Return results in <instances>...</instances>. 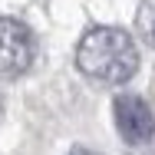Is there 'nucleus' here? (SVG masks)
Here are the masks:
<instances>
[{
    "label": "nucleus",
    "instance_id": "nucleus-1",
    "mask_svg": "<svg viewBox=\"0 0 155 155\" xmlns=\"http://www.w3.org/2000/svg\"><path fill=\"white\" fill-rule=\"evenodd\" d=\"M76 66L106 86H122L139 73V46L119 27H96L79 40Z\"/></svg>",
    "mask_w": 155,
    "mask_h": 155
},
{
    "label": "nucleus",
    "instance_id": "nucleus-2",
    "mask_svg": "<svg viewBox=\"0 0 155 155\" xmlns=\"http://www.w3.org/2000/svg\"><path fill=\"white\" fill-rule=\"evenodd\" d=\"M33 63V36L23 23L0 17V79H13L27 73Z\"/></svg>",
    "mask_w": 155,
    "mask_h": 155
},
{
    "label": "nucleus",
    "instance_id": "nucleus-3",
    "mask_svg": "<svg viewBox=\"0 0 155 155\" xmlns=\"http://www.w3.org/2000/svg\"><path fill=\"white\" fill-rule=\"evenodd\" d=\"M112 112H116V129H119V135L129 145H145L155 135V116H152L145 99L122 93V96H116Z\"/></svg>",
    "mask_w": 155,
    "mask_h": 155
},
{
    "label": "nucleus",
    "instance_id": "nucleus-4",
    "mask_svg": "<svg viewBox=\"0 0 155 155\" xmlns=\"http://www.w3.org/2000/svg\"><path fill=\"white\" fill-rule=\"evenodd\" d=\"M139 33L155 50V0H142V7H139Z\"/></svg>",
    "mask_w": 155,
    "mask_h": 155
},
{
    "label": "nucleus",
    "instance_id": "nucleus-5",
    "mask_svg": "<svg viewBox=\"0 0 155 155\" xmlns=\"http://www.w3.org/2000/svg\"><path fill=\"white\" fill-rule=\"evenodd\" d=\"M69 155H96V152H89L86 145H76V149H69Z\"/></svg>",
    "mask_w": 155,
    "mask_h": 155
},
{
    "label": "nucleus",
    "instance_id": "nucleus-6",
    "mask_svg": "<svg viewBox=\"0 0 155 155\" xmlns=\"http://www.w3.org/2000/svg\"><path fill=\"white\" fill-rule=\"evenodd\" d=\"M0 109H3V99H0Z\"/></svg>",
    "mask_w": 155,
    "mask_h": 155
}]
</instances>
